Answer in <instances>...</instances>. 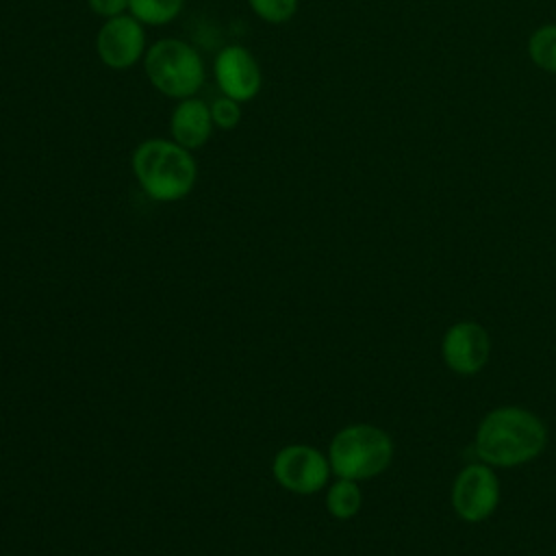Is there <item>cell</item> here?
Masks as SVG:
<instances>
[{"mask_svg": "<svg viewBox=\"0 0 556 556\" xmlns=\"http://www.w3.org/2000/svg\"><path fill=\"white\" fill-rule=\"evenodd\" d=\"M130 169L141 191L156 202H176L191 193L198 180V161L174 139L150 137L135 146Z\"/></svg>", "mask_w": 556, "mask_h": 556, "instance_id": "1", "label": "cell"}, {"mask_svg": "<svg viewBox=\"0 0 556 556\" xmlns=\"http://www.w3.org/2000/svg\"><path fill=\"white\" fill-rule=\"evenodd\" d=\"M547 443L543 421L526 408L491 410L476 434V452L486 465L515 467L532 460Z\"/></svg>", "mask_w": 556, "mask_h": 556, "instance_id": "2", "label": "cell"}, {"mask_svg": "<svg viewBox=\"0 0 556 556\" xmlns=\"http://www.w3.org/2000/svg\"><path fill=\"white\" fill-rule=\"evenodd\" d=\"M143 72L148 83L169 100L198 96L206 78L198 48L178 37H163L150 43L143 56Z\"/></svg>", "mask_w": 556, "mask_h": 556, "instance_id": "3", "label": "cell"}, {"mask_svg": "<svg viewBox=\"0 0 556 556\" xmlns=\"http://www.w3.org/2000/svg\"><path fill=\"white\" fill-rule=\"evenodd\" d=\"M393 456L387 432L369 424L348 426L330 443V467L339 478L367 480L384 471Z\"/></svg>", "mask_w": 556, "mask_h": 556, "instance_id": "4", "label": "cell"}, {"mask_svg": "<svg viewBox=\"0 0 556 556\" xmlns=\"http://www.w3.org/2000/svg\"><path fill=\"white\" fill-rule=\"evenodd\" d=\"M146 50V26L130 13L104 20L96 33V54L100 63L109 70H130L132 65L143 61Z\"/></svg>", "mask_w": 556, "mask_h": 556, "instance_id": "5", "label": "cell"}, {"mask_svg": "<svg viewBox=\"0 0 556 556\" xmlns=\"http://www.w3.org/2000/svg\"><path fill=\"white\" fill-rule=\"evenodd\" d=\"M213 78L222 96L250 102L261 93L263 72L256 56L241 43L224 46L213 59Z\"/></svg>", "mask_w": 556, "mask_h": 556, "instance_id": "6", "label": "cell"}, {"mask_svg": "<svg viewBox=\"0 0 556 556\" xmlns=\"http://www.w3.org/2000/svg\"><path fill=\"white\" fill-rule=\"evenodd\" d=\"M500 502V482L489 465L476 463L465 467L452 486V504L460 519L482 521Z\"/></svg>", "mask_w": 556, "mask_h": 556, "instance_id": "7", "label": "cell"}, {"mask_svg": "<svg viewBox=\"0 0 556 556\" xmlns=\"http://www.w3.org/2000/svg\"><path fill=\"white\" fill-rule=\"evenodd\" d=\"M330 463L308 445H289L274 460L276 480L293 493H315L328 480Z\"/></svg>", "mask_w": 556, "mask_h": 556, "instance_id": "8", "label": "cell"}, {"mask_svg": "<svg viewBox=\"0 0 556 556\" xmlns=\"http://www.w3.org/2000/svg\"><path fill=\"white\" fill-rule=\"evenodd\" d=\"M443 361L445 365L460 374H478L489 361V334L476 321H458L443 337Z\"/></svg>", "mask_w": 556, "mask_h": 556, "instance_id": "9", "label": "cell"}, {"mask_svg": "<svg viewBox=\"0 0 556 556\" xmlns=\"http://www.w3.org/2000/svg\"><path fill=\"white\" fill-rule=\"evenodd\" d=\"M215 130L208 102L198 96L176 100L169 115V139L187 150L204 148Z\"/></svg>", "mask_w": 556, "mask_h": 556, "instance_id": "10", "label": "cell"}, {"mask_svg": "<svg viewBox=\"0 0 556 556\" xmlns=\"http://www.w3.org/2000/svg\"><path fill=\"white\" fill-rule=\"evenodd\" d=\"M187 0H128V13L143 26L159 28L176 22Z\"/></svg>", "mask_w": 556, "mask_h": 556, "instance_id": "11", "label": "cell"}, {"mask_svg": "<svg viewBox=\"0 0 556 556\" xmlns=\"http://www.w3.org/2000/svg\"><path fill=\"white\" fill-rule=\"evenodd\" d=\"M528 56L539 70L547 74H556V24L554 22L543 24L530 33Z\"/></svg>", "mask_w": 556, "mask_h": 556, "instance_id": "12", "label": "cell"}, {"mask_svg": "<svg viewBox=\"0 0 556 556\" xmlns=\"http://www.w3.org/2000/svg\"><path fill=\"white\" fill-rule=\"evenodd\" d=\"M361 489L356 484V480H348V478H339L330 491H328V510L332 517L337 519H350L361 510Z\"/></svg>", "mask_w": 556, "mask_h": 556, "instance_id": "13", "label": "cell"}, {"mask_svg": "<svg viewBox=\"0 0 556 556\" xmlns=\"http://www.w3.org/2000/svg\"><path fill=\"white\" fill-rule=\"evenodd\" d=\"M252 13L267 24H287L298 13V0H245Z\"/></svg>", "mask_w": 556, "mask_h": 556, "instance_id": "14", "label": "cell"}, {"mask_svg": "<svg viewBox=\"0 0 556 556\" xmlns=\"http://www.w3.org/2000/svg\"><path fill=\"white\" fill-rule=\"evenodd\" d=\"M211 117H213V124L215 128L219 130H232L239 126L241 117H243V111H241V102L228 98V96H219L215 98L211 104Z\"/></svg>", "mask_w": 556, "mask_h": 556, "instance_id": "15", "label": "cell"}, {"mask_svg": "<svg viewBox=\"0 0 556 556\" xmlns=\"http://www.w3.org/2000/svg\"><path fill=\"white\" fill-rule=\"evenodd\" d=\"M87 7L93 15L102 17V22L128 13V0H87Z\"/></svg>", "mask_w": 556, "mask_h": 556, "instance_id": "16", "label": "cell"}]
</instances>
